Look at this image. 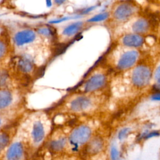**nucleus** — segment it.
Segmentation results:
<instances>
[{
    "mask_svg": "<svg viewBox=\"0 0 160 160\" xmlns=\"http://www.w3.org/2000/svg\"><path fill=\"white\" fill-rule=\"evenodd\" d=\"M139 53L136 51H130L124 53L119 59L118 68L120 69H126L132 66L136 62Z\"/></svg>",
    "mask_w": 160,
    "mask_h": 160,
    "instance_id": "3",
    "label": "nucleus"
},
{
    "mask_svg": "<svg viewBox=\"0 0 160 160\" xmlns=\"http://www.w3.org/2000/svg\"><path fill=\"white\" fill-rule=\"evenodd\" d=\"M111 158L112 160H117L119 158V151L115 146H112L111 149Z\"/></svg>",
    "mask_w": 160,
    "mask_h": 160,
    "instance_id": "21",
    "label": "nucleus"
},
{
    "mask_svg": "<svg viewBox=\"0 0 160 160\" xmlns=\"http://www.w3.org/2000/svg\"><path fill=\"white\" fill-rule=\"evenodd\" d=\"M82 22H76L67 26L62 32V34L66 36H71L76 34L82 28Z\"/></svg>",
    "mask_w": 160,
    "mask_h": 160,
    "instance_id": "15",
    "label": "nucleus"
},
{
    "mask_svg": "<svg viewBox=\"0 0 160 160\" xmlns=\"http://www.w3.org/2000/svg\"><path fill=\"white\" fill-rule=\"evenodd\" d=\"M156 79L158 80V81L159 82V68H158L157 71H156Z\"/></svg>",
    "mask_w": 160,
    "mask_h": 160,
    "instance_id": "26",
    "label": "nucleus"
},
{
    "mask_svg": "<svg viewBox=\"0 0 160 160\" xmlns=\"http://www.w3.org/2000/svg\"><path fill=\"white\" fill-rule=\"evenodd\" d=\"M143 38L138 34H128L122 39L123 44L128 47H139L143 44Z\"/></svg>",
    "mask_w": 160,
    "mask_h": 160,
    "instance_id": "10",
    "label": "nucleus"
},
{
    "mask_svg": "<svg viewBox=\"0 0 160 160\" xmlns=\"http://www.w3.org/2000/svg\"><path fill=\"white\" fill-rule=\"evenodd\" d=\"M8 136L5 133L0 134V152H1L4 149V148L8 146Z\"/></svg>",
    "mask_w": 160,
    "mask_h": 160,
    "instance_id": "17",
    "label": "nucleus"
},
{
    "mask_svg": "<svg viewBox=\"0 0 160 160\" xmlns=\"http://www.w3.org/2000/svg\"><path fill=\"white\" fill-rule=\"evenodd\" d=\"M65 145L66 139L64 138H61L52 141L50 144V148L54 151H58L63 149Z\"/></svg>",
    "mask_w": 160,
    "mask_h": 160,
    "instance_id": "16",
    "label": "nucleus"
},
{
    "mask_svg": "<svg viewBox=\"0 0 160 160\" xmlns=\"http://www.w3.org/2000/svg\"><path fill=\"white\" fill-rule=\"evenodd\" d=\"M1 28H0V32H1Z\"/></svg>",
    "mask_w": 160,
    "mask_h": 160,
    "instance_id": "30",
    "label": "nucleus"
},
{
    "mask_svg": "<svg viewBox=\"0 0 160 160\" xmlns=\"http://www.w3.org/2000/svg\"><path fill=\"white\" fill-rule=\"evenodd\" d=\"M91 135V129L86 126H81L76 128L70 136L71 142L74 146H79L86 142Z\"/></svg>",
    "mask_w": 160,
    "mask_h": 160,
    "instance_id": "2",
    "label": "nucleus"
},
{
    "mask_svg": "<svg viewBox=\"0 0 160 160\" xmlns=\"http://www.w3.org/2000/svg\"><path fill=\"white\" fill-rule=\"evenodd\" d=\"M102 148V141L100 138L92 139L88 146V152L89 154L98 153Z\"/></svg>",
    "mask_w": 160,
    "mask_h": 160,
    "instance_id": "13",
    "label": "nucleus"
},
{
    "mask_svg": "<svg viewBox=\"0 0 160 160\" xmlns=\"http://www.w3.org/2000/svg\"><path fill=\"white\" fill-rule=\"evenodd\" d=\"M46 4L48 7H51L52 6L51 0H46Z\"/></svg>",
    "mask_w": 160,
    "mask_h": 160,
    "instance_id": "28",
    "label": "nucleus"
},
{
    "mask_svg": "<svg viewBox=\"0 0 160 160\" xmlns=\"http://www.w3.org/2000/svg\"><path fill=\"white\" fill-rule=\"evenodd\" d=\"M24 149L20 142L12 143L8 149L6 158L7 160H21L23 156Z\"/></svg>",
    "mask_w": 160,
    "mask_h": 160,
    "instance_id": "6",
    "label": "nucleus"
},
{
    "mask_svg": "<svg viewBox=\"0 0 160 160\" xmlns=\"http://www.w3.org/2000/svg\"><path fill=\"white\" fill-rule=\"evenodd\" d=\"M7 51L8 45L6 44V42L3 39H0V60L5 56Z\"/></svg>",
    "mask_w": 160,
    "mask_h": 160,
    "instance_id": "20",
    "label": "nucleus"
},
{
    "mask_svg": "<svg viewBox=\"0 0 160 160\" xmlns=\"http://www.w3.org/2000/svg\"><path fill=\"white\" fill-rule=\"evenodd\" d=\"M19 69L24 72H29L33 69V62L32 60L26 56L21 57L18 62Z\"/></svg>",
    "mask_w": 160,
    "mask_h": 160,
    "instance_id": "12",
    "label": "nucleus"
},
{
    "mask_svg": "<svg viewBox=\"0 0 160 160\" xmlns=\"http://www.w3.org/2000/svg\"><path fill=\"white\" fill-rule=\"evenodd\" d=\"M65 1H66V0H54L55 2H56L57 4H58V5H60V4H62Z\"/></svg>",
    "mask_w": 160,
    "mask_h": 160,
    "instance_id": "27",
    "label": "nucleus"
},
{
    "mask_svg": "<svg viewBox=\"0 0 160 160\" xmlns=\"http://www.w3.org/2000/svg\"><path fill=\"white\" fill-rule=\"evenodd\" d=\"M7 78V74L4 71H0V85H3L6 83Z\"/></svg>",
    "mask_w": 160,
    "mask_h": 160,
    "instance_id": "23",
    "label": "nucleus"
},
{
    "mask_svg": "<svg viewBox=\"0 0 160 160\" xmlns=\"http://www.w3.org/2000/svg\"><path fill=\"white\" fill-rule=\"evenodd\" d=\"M151 78L150 69L143 65L136 67L132 74V82L138 87H143L147 85Z\"/></svg>",
    "mask_w": 160,
    "mask_h": 160,
    "instance_id": "1",
    "label": "nucleus"
},
{
    "mask_svg": "<svg viewBox=\"0 0 160 160\" xmlns=\"http://www.w3.org/2000/svg\"><path fill=\"white\" fill-rule=\"evenodd\" d=\"M1 124H2V119L0 118V127H1Z\"/></svg>",
    "mask_w": 160,
    "mask_h": 160,
    "instance_id": "29",
    "label": "nucleus"
},
{
    "mask_svg": "<svg viewBox=\"0 0 160 160\" xmlns=\"http://www.w3.org/2000/svg\"><path fill=\"white\" fill-rule=\"evenodd\" d=\"M35 38L36 34L32 30L25 29L19 31L15 34L14 41L17 46H20L32 42Z\"/></svg>",
    "mask_w": 160,
    "mask_h": 160,
    "instance_id": "4",
    "label": "nucleus"
},
{
    "mask_svg": "<svg viewBox=\"0 0 160 160\" xmlns=\"http://www.w3.org/2000/svg\"><path fill=\"white\" fill-rule=\"evenodd\" d=\"M44 135L45 131L42 123L40 121H36L32 125L31 131V136L34 142L36 144L41 142L43 140Z\"/></svg>",
    "mask_w": 160,
    "mask_h": 160,
    "instance_id": "9",
    "label": "nucleus"
},
{
    "mask_svg": "<svg viewBox=\"0 0 160 160\" xmlns=\"http://www.w3.org/2000/svg\"><path fill=\"white\" fill-rule=\"evenodd\" d=\"M149 28V22L145 19H139L132 26V30L137 33H143L148 31Z\"/></svg>",
    "mask_w": 160,
    "mask_h": 160,
    "instance_id": "14",
    "label": "nucleus"
},
{
    "mask_svg": "<svg viewBox=\"0 0 160 160\" xmlns=\"http://www.w3.org/2000/svg\"><path fill=\"white\" fill-rule=\"evenodd\" d=\"M70 18H69V17H65V18H61V19H54V20H52V21H49V23L51 24H56V23H59V22H61L62 21H66Z\"/></svg>",
    "mask_w": 160,
    "mask_h": 160,
    "instance_id": "24",
    "label": "nucleus"
},
{
    "mask_svg": "<svg viewBox=\"0 0 160 160\" xmlns=\"http://www.w3.org/2000/svg\"><path fill=\"white\" fill-rule=\"evenodd\" d=\"M129 132H130V129L129 128H124L121 129L118 134L119 139H122L125 138L128 136V134L129 133Z\"/></svg>",
    "mask_w": 160,
    "mask_h": 160,
    "instance_id": "22",
    "label": "nucleus"
},
{
    "mask_svg": "<svg viewBox=\"0 0 160 160\" xmlns=\"http://www.w3.org/2000/svg\"><path fill=\"white\" fill-rule=\"evenodd\" d=\"M109 14L107 12L104 13H101L99 14H97L96 16L91 18V19H88V22H99V21H102L105 19H106L108 17Z\"/></svg>",
    "mask_w": 160,
    "mask_h": 160,
    "instance_id": "18",
    "label": "nucleus"
},
{
    "mask_svg": "<svg viewBox=\"0 0 160 160\" xmlns=\"http://www.w3.org/2000/svg\"><path fill=\"white\" fill-rule=\"evenodd\" d=\"M91 105L90 99L85 96L76 98L70 104L71 109L76 112L83 111L88 109Z\"/></svg>",
    "mask_w": 160,
    "mask_h": 160,
    "instance_id": "8",
    "label": "nucleus"
},
{
    "mask_svg": "<svg viewBox=\"0 0 160 160\" xmlns=\"http://www.w3.org/2000/svg\"><path fill=\"white\" fill-rule=\"evenodd\" d=\"M12 101V95L8 90L0 91V110L4 109L11 105Z\"/></svg>",
    "mask_w": 160,
    "mask_h": 160,
    "instance_id": "11",
    "label": "nucleus"
},
{
    "mask_svg": "<svg viewBox=\"0 0 160 160\" xmlns=\"http://www.w3.org/2000/svg\"><path fill=\"white\" fill-rule=\"evenodd\" d=\"M134 7L128 3H124L118 6L116 9L114 16L118 20H124L129 18L134 12Z\"/></svg>",
    "mask_w": 160,
    "mask_h": 160,
    "instance_id": "7",
    "label": "nucleus"
},
{
    "mask_svg": "<svg viewBox=\"0 0 160 160\" xmlns=\"http://www.w3.org/2000/svg\"><path fill=\"white\" fill-rule=\"evenodd\" d=\"M38 33L41 34H42L44 36H54L55 31L52 30L51 28L48 27V28H39L38 30Z\"/></svg>",
    "mask_w": 160,
    "mask_h": 160,
    "instance_id": "19",
    "label": "nucleus"
},
{
    "mask_svg": "<svg viewBox=\"0 0 160 160\" xmlns=\"http://www.w3.org/2000/svg\"><path fill=\"white\" fill-rule=\"evenodd\" d=\"M95 8H96L95 6H91V7H90V8H88V9H84V10L82 12V14H86V13H88V12H89L92 11Z\"/></svg>",
    "mask_w": 160,
    "mask_h": 160,
    "instance_id": "25",
    "label": "nucleus"
},
{
    "mask_svg": "<svg viewBox=\"0 0 160 160\" xmlns=\"http://www.w3.org/2000/svg\"><path fill=\"white\" fill-rule=\"evenodd\" d=\"M106 82V78L103 74H98L88 79L84 85V91L91 92L102 87Z\"/></svg>",
    "mask_w": 160,
    "mask_h": 160,
    "instance_id": "5",
    "label": "nucleus"
}]
</instances>
